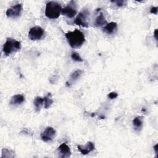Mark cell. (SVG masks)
Returning a JSON list of instances; mask_svg holds the SVG:
<instances>
[{
	"instance_id": "16",
	"label": "cell",
	"mask_w": 158,
	"mask_h": 158,
	"mask_svg": "<svg viewBox=\"0 0 158 158\" xmlns=\"http://www.w3.org/2000/svg\"><path fill=\"white\" fill-rule=\"evenodd\" d=\"M83 73V71L81 70H76L74 72H73L70 75V80H69V83H73L77 80L81 75Z\"/></svg>"
},
{
	"instance_id": "14",
	"label": "cell",
	"mask_w": 158,
	"mask_h": 158,
	"mask_svg": "<svg viewBox=\"0 0 158 158\" xmlns=\"http://www.w3.org/2000/svg\"><path fill=\"white\" fill-rule=\"evenodd\" d=\"M143 117L141 116H137L133 120V125L136 131H139L143 127Z\"/></svg>"
},
{
	"instance_id": "18",
	"label": "cell",
	"mask_w": 158,
	"mask_h": 158,
	"mask_svg": "<svg viewBox=\"0 0 158 158\" xmlns=\"http://www.w3.org/2000/svg\"><path fill=\"white\" fill-rule=\"evenodd\" d=\"M14 157V152L7 148H3L2 149V155L1 157Z\"/></svg>"
},
{
	"instance_id": "4",
	"label": "cell",
	"mask_w": 158,
	"mask_h": 158,
	"mask_svg": "<svg viewBox=\"0 0 158 158\" xmlns=\"http://www.w3.org/2000/svg\"><path fill=\"white\" fill-rule=\"evenodd\" d=\"M89 12L87 9H83L79 12L74 20V23L83 27H88V19Z\"/></svg>"
},
{
	"instance_id": "7",
	"label": "cell",
	"mask_w": 158,
	"mask_h": 158,
	"mask_svg": "<svg viewBox=\"0 0 158 158\" xmlns=\"http://www.w3.org/2000/svg\"><path fill=\"white\" fill-rule=\"evenodd\" d=\"M22 11V4H17L8 8L6 10V14L9 18H17L19 17Z\"/></svg>"
},
{
	"instance_id": "23",
	"label": "cell",
	"mask_w": 158,
	"mask_h": 158,
	"mask_svg": "<svg viewBox=\"0 0 158 158\" xmlns=\"http://www.w3.org/2000/svg\"><path fill=\"white\" fill-rule=\"evenodd\" d=\"M154 151H155V152H156V155L157 156V155H158V144H156L154 146Z\"/></svg>"
},
{
	"instance_id": "15",
	"label": "cell",
	"mask_w": 158,
	"mask_h": 158,
	"mask_svg": "<svg viewBox=\"0 0 158 158\" xmlns=\"http://www.w3.org/2000/svg\"><path fill=\"white\" fill-rule=\"evenodd\" d=\"M44 103L43 98L40 96H37L35 98L33 101V104L35 106V109L36 112H39L41 109V107Z\"/></svg>"
},
{
	"instance_id": "26",
	"label": "cell",
	"mask_w": 158,
	"mask_h": 158,
	"mask_svg": "<svg viewBox=\"0 0 158 158\" xmlns=\"http://www.w3.org/2000/svg\"><path fill=\"white\" fill-rule=\"evenodd\" d=\"M94 115H95V114H94V113H92V114H91V116L93 117H94Z\"/></svg>"
},
{
	"instance_id": "12",
	"label": "cell",
	"mask_w": 158,
	"mask_h": 158,
	"mask_svg": "<svg viewBox=\"0 0 158 158\" xmlns=\"http://www.w3.org/2000/svg\"><path fill=\"white\" fill-rule=\"evenodd\" d=\"M117 29V24L115 22H112L107 23L106 26L103 28V31L107 35H111L114 33Z\"/></svg>"
},
{
	"instance_id": "13",
	"label": "cell",
	"mask_w": 158,
	"mask_h": 158,
	"mask_svg": "<svg viewBox=\"0 0 158 158\" xmlns=\"http://www.w3.org/2000/svg\"><path fill=\"white\" fill-rule=\"evenodd\" d=\"M107 20L103 14V13L101 12L96 18L94 21V25L96 27H101L102 25H106Z\"/></svg>"
},
{
	"instance_id": "17",
	"label": "cell",
	"mask_w": 158,
	"mask_h": 158,
	"mask_svg": "<svg viewBox=\"0 0 158 158\" xmlns=\"http://www.w3.org/2000/svg\"><path fill=\"white\" fill-rule=\"evenodd\" d=\"M44 101V106L45 109H48L51 107L53 103V100L52 98V94L50 93H48L43 98Z\"/></svg>"
},
{
	"instance_id": "10",
	"label": "cell",
	"mask_w": 158,
	"mask_h": 158,
	"mask_svg": "<svg viewBox=\"0 0 158 158\" xmlns=\"http://www.w3.org/2000/svg\"><path fill=\"white\" fill-rule=\"evenodd\" d=\"M77 148L83 155H86L94 149V144L93 142L88 141L84 146L77 145Z\"/></svg>"
},
{
	"instance_id": "9",
	"label": "cell",
	"mask_w": 158,
	"mask_h": 158,
	"mask_svg": "<svg viewBox=\"0 0 158 158\" xmlns=\"http://www.w3.org/2000/svg\"><path fill=\"white\" fill-rule=\"evenodd\" d=\"M57 151L59 157L62 158L69 157L71 155V151L70 148L65 143H62L57 148Z\"/></svg>"
},
{
	"instance_id": "1",
	"label": "cell",
	"mask_w": 158,
	"mask_h": 158,
	"mask_svg": "<svg viewBox=\"0 0 158 158\" xmlns=\"http://www.w3.org/2000/svg\"><path fill=\"white\" fill-rule=\"evenodd\" d=\"M65 38L69 45L73 49L81 47L85 41L84 34L78 29L73 31H68L65 33Z\"/></svg>"
},
{
	"instance_id": "25",
	"label": "cell",
	"mask_w": 158,
	"mask_h": 158,
	"mask_svg": "<svg viewBox=\"0 0 158 158\" xmlns=\"http://www.w3.org/2000/svg\"><path fill=\"white\" fill-rule=\"evenodd\" d=\"M142 112H146V109L144 108L142 109Z\"/></svg>"
},
{
	"instance_id": "5",
	"label": "cell",
	"mask_w": 158,
	"mask_h": 158,
	"mask_svg": "<svg viewBox=\"0 0 158 158\" xmlns=\"http://www.w3.org/2000/svg\"><path fill=\"white\" fill-rule=\"evenodd\" d=\"M61 13L62 15L66 16L68 18H73L77 14V7L75 1H71L69 3L62 9Z\"/></svg>"
},
{
	"instance_id": "8",
	"label": "cell",
	"mask_w": 158,
	"mask_h": 158,
	"mask_svg": "<svg viewBox=\"0 0 158 158\" xmlns=\"http://www.w3.org/2000/svg\"><path fill=\"white\" fill-rule=\"evenodd\" d=\"M56 135V130L51 127H48L41 133V138L44 142H48L54 138Z\"/></svg>"
},
{
	"instance_id": "21",
	"label": "cell",
	"mask_w": 158,
	"mask_h": 158,
	"mask_svg": "<svg viewBox=\"0 0 158 158\" xmlns=\"http://www.w3.org/2000/svg\"><path fill=\"white\" fill-rule=\"evenodd\" d=\"M118 96V94L115 92H110L109 94H108V97L111 99H115Z\"/></svg>"
},
{
	"instance_id": "2",
	"label": "cell",
	"mask_w": 158,
	"mask_h": 158,
	"mask_svg": "<svg viewBox=\"0 0 158 158\" xmlns=\"http://www.w3.org/2000/svg\"><path fill=\"white\" fill-rule=\"evenodd\" d=\"M62 11L61 6L57 2L49 1L47 2L45 9V15L50 19H57Z\"/></svg>"
},
{
	"instance_id": "19",
	"label": "cell",
	"mask_w": 158,
	"mask_h": 158,
	"mask_svg": "<svg viewBox=\"0 0 158 158\" xmlns=\"http://www.w3.org/2000/svg\"><path fill=\"white\" fill-rule=\"evenodd\" d=\"M71 57L75 61H77V62H83V60L82 59L81 56L79 55V54H78L76 52H72Z\"/></svg>"
},
{
	"instance_id": "11",
	"label": "cell",
	"mask_w": 158,
	"mask_h": 158,
	"mask_svg": "<svg viewBox=\"0 0 158 158\" xmlns=\"http://www.w3.org/2000/svg\"><path fill=\"white\" fill-rule=\"evenodd\" d=\"M25 101V97L23 94H15L11 97L9 104L11 106H18L23 103Z\"/></svg>"
},
{
	"instance_id": "3",
	"label": "cell",
	"mask_w": 158,
	"mask_h": 158,
	"mask_svg": "<svg viewBox=\"0 0 158 158\" xmlns=\"http://www.w3.org/2000/svg\"><path fill=\"white\" fill-rule=\"evenodd\" d=\"M20 49V43L14 39L7 38L3 45L2 51L6 56H9L12 52Z\"/></svg>"
},
{
	"instance_id": "20",
	"label": "cell",
	"mask_w": 158,
	"mask_h": 158,
	"mask_svg": "<svg viewBox=\"0 0 158 158\" xmlns=\"http://www.w3.org/2000/svg\"><path fill=\"white\" fill-rule=\"evenodd\" d=\"M111 2H113V3H115L118 7H122L126 3V1H122V0H120V1H111Z\"/></svg>"
},
{
	"instance_id": "22",
	"label": "cell",
	"mask_w": 158,
	"mask_h": 158,
	"mask_svg": "<svg viewBox=\"0 0 158 158\" xmlns=\"http://www.w3.org/2000/svg\"><path fill=\"white\" fill-rule=\"evenodd\" d=\"M157 7H152L150 9V12L153 14H157Z\"/></svg>"
},
{
	"instance_id": "6",
	"label": "cell",
	"mask_w": 158,
	"mask_h": 158,
	"mask_svg": "<svg viewBox=\"0 0 158 158\" xmlns=\"http://www.w3.org/2000/svg\"><path fill=\"white\" fill-rule=\"evenodd\" d=\"M44 30L40 26H35L31 28L28 31V38L32 41L38 40L44 35Z\"/></svg>"
},
{
	"instance_id": "24",
	"label": "cell",
	"mask_w": 158,
	"mask_h": 158,
	"mask_svg": "<svg viewBox=\"0 0 158 158\" xmlns=\"http://www.w3.org/2000/svg\"><path fill=\"white\" fill-rule=\"evenodd\" d=\"M157 29H156L154 32V36L156 41H157Z\"/></svg>"
}]
</instances>
